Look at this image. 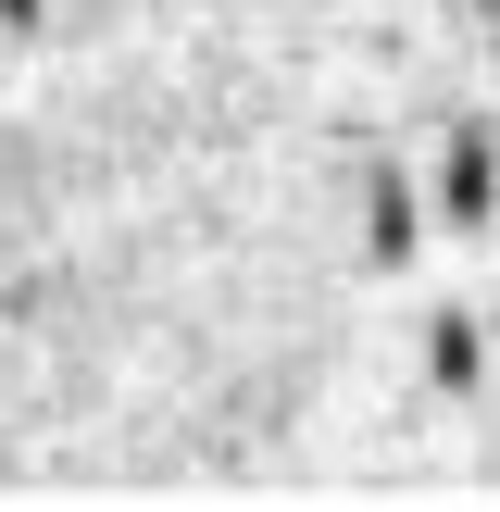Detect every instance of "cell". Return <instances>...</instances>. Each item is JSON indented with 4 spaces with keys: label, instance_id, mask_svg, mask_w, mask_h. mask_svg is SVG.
<instances>
[{
    "label": "cell",
    "instance_id": "6da1fadb",
    "mask_svg": "<svg viewBox=\"0 0 500 512\" xmlns=\"http://www.w3.org/2000/svg\"><path fill=\"white\" fill-rule=\"evenodd\" d=\"M438 213H450V225H488V213H500V150H488V138H450V163H438Z\"/></svg>",
    "mask_w": 500,
    "mask_h": 512
},
{
    "label": "cell",
    "instance_id": "7a4b0ae2",
    "mask_svg": "<svg viewBox=\"0 0 500 512\" xmlns=\"http://www.w3.org/2000/svg\"><path fill=\"white\" fill-rule=\"evenodd\" d=\"M413 238H425L413 188H400V175L375 163V188H363V250H375V275H388V263H413Z\"/></svg>",
    "mask_w": 500,
    "mask_h": 512
},
{
    "label": "cell",
    "instance_id": "3957f363",
    "mask_svg": "<svg viewBox=\"0 0 500 512\" xmlns=\"http://www.w3.org/2000/svg\"><path fill=\"white\" fill-rule=\"evenodd\" d=\"M425 375H438L450 400H463L475 375H488V338H475V313H438V325H425Z\"/></svg>",
    "mask_w": 500,
    "mask_h": 512
},
{
    "label": "cell",
    "instance_id": "277c9868",
    "mask_svg": "<svg viewBox=\"0 0 500 512\" xmlns=\"http://www.w3.org/2000/svg\"><path fill=\"white\" fill-rule=\"evenodd\" d=\"M0 13H13V25H38V0H0Z\"/></svg>",
    "mask_w": 500,
    "mask_h": 512
},
{
    "label": "cell",
    "instance_id": "5b68a950",
    "mask_svg": "<svg viewBox=\"0 0 500 512\" xmlns=\"http://www.w3.org/2000/svg\"><path fill=\"white\" fill-rule=\"evenodd\" d=\"M488 13H500V0H488Z\"/></svg>",
    "mask_w": 500,
    "mask_h": 512
}]
</instances>
